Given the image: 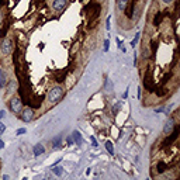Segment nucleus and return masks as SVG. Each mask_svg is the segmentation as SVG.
<instances>
[{
    "instance_id": "15",
    "label": "nucleus",
    "mask_w": 180,
    "mask_h": 180,
    "mask_svg": "<svg viewBox=\"0 0 180 180\" xmlns=\"http://www.w3.org/2000/svg\"><path fill=\"white\" fill-rule=\"evenodd\" d=\"M138 41H139V32H136V34H135V38L131 41V46L135 48V45L138 44Z\"/></svg>"
},
{
    "instance_id": "25",
    "label": "nucleus",
    "mask_w": 180,
    "mask_h": 180,
    "mask_svg": "<svg viewBox=\"0 0 180 180\" xmlns=\"http://www.w3.org/2000/svg\"><path fill=\"white\" fill-rule=\"evenodd\" d=\"M3 148H4V142L0 139V149H3Z\"/></svg>"
},
{
    "instance_id": "10",
    "label": "nucleus",
    "mask_w": 180,
    "mask_h": 180,
    "mask_svg": "<svg viewBox=\"0 0 180 180\" xmlns=\"http://www.w3.org/2000/svg\"><path fill=\"white\" fill-rule=\"evenodd\" d=\"M7 79H6V72L3 71V69H0V87H3L4 84H6Z\"/></svg>"
},
{
    "instance_id": "11",
    "label": "nucleus",
    "mask_w": 180,
    "mask_h": 180,
    "mask_svg": "<svg viewBox=\"0 0 180 180\" xmlns=\"http://www.w3.org/2000/svg\"><path fill=\"white\" fill-rule=\"evenodd\" d=\"M16 89H17V83H16V80H10L9 84H7V91H9V93H11V91H14Z\"/></svg>"
},
{
    "instance_id": "9",
    "label": "nucleus",
    "mask_w": 180,
    "mask_h": 180,
    "mask_svg": "<svg viewBox=\"0 0 180 180\" xmlns=\"http://www.w3.org/2000/svg\"><path fill=\"white\" fill-rule=\"evenodd\" d=\"M128 1L129 0H117V9L120 11H125V9L128 6Z\"/></svg>"
},
{
    "instance_id": "22",
    "label": "nucleus",
    "mask_w": 180,
    "mask_h": 180,
    "mask_svg": "<svg viewBox=\"0 0 180 180\" xmlns=\"http://www.w3.org/2000/svg\"><path fill=\"white\" fill-rule=\"evenodd\" d=\"M90 139H91V142H93V146H97V142H96V139H94L93 136H90Z\"/></svg>"
},
{
    "instance_id": "13",
    "label": "nucleus",
    "mask_w": 180,
    "mask_h": 180,
    "mask_svg": "<svg viewBox=\"0 0 180 180\" xmlns=\"http://www.w3.org/2000/svg\"><path fill=\"white\" fill-rule=\"evenodd\" d=\"M52 173L56 174V176H62V167H59L58 165H54L52 166Z\"/></svg>"
},
{
    "instance_id": "18",
    "label": "nucleus",
    "mask_w": 180,
    "mask_h": 180,
    "mask_svg": "<svg viewBox=\"0 0 180 180\" xmlns=\"http://www.w3.org/2000/svg\"><path fill=\"white\" fill-rule=\"evenodd\" d=\"M109 45H110V41L109 39H106V41H104V51L106 52L109 51Z\"/></svg>"
},
{
    "instance_id": "4",
    "label": "nucleus",
    "mask_w": 180,
    "mask_h": 180,
    "mask_svg": "<svg viewBox=\"0 0 180 180\" xmlns=\"http://www.w3.org/2000/svg\"><path fill=\"white\" fill-rule=\"evenodd\" d=\"M21 114H20V117H21V120L24 122H30L34 118V110H31V109H24V110H21L20 111Z\"/></svg>"
},
{
    "instance_id": "3",
    "label": "nucleus",
    "mask_w": 180,
    "mask_h": 180,
    "mask_svg": "<svg viewBox=\"0 0 180 180\" xmlns=\"http://www.w3.org/2000/svg\"><path fill=\"white\" fill-rule=\"evenodd\" d=\"M9 107L10 110L16 113V114H19L20 111L23 110V103H21V100H20L19 97H13L11 100H10V104H9Z\"/></svg>"
},
{
    "instance_id": "12",
    "label": "nucleus",
    "mask_w": 180,
    "mask_h": 180,
    "mask_svg": "<svg viewBox=\"0 0 180 180\" xmlns=\"http://www.w3.org/2000/svg\"><path fill=\"white\" fill-rule=\"evenodd\" d=\"M106 149L110 155H114V146H113V142L111 141H107L106 142Z\"/></svg>"
},
{
    "instance_id": "6",
    "label": "nucleus",
    "mask_w": 180,
    "mask_h": 180,
    "mask_svg": "<svg viewBox=\"0 0 180 180\" xmlns=\"http://www.w3.org/2000/svg\"><path fill=\"white\" fill-rule=\"evenodd\" d=\"M68 4V0H54V3H52V9L55 10V11H62L65 7Z\"/></svg>"
},
{
    "instance_id": "24",
    "label": "nucleus",
    "mask_w": 180,
    "mask_h": 180,
    "mask_svg": "<svg viewBox=\"0 0 180 180\" xmlns=\"http://www.w3.org/2000/svg\"><path fill=\"white\" fill-rule=\"evenodd\" d=\"M1 24H3V13L0 11V26H1Z\"/></svg>"
},
{
    "instance_id": "16",
    "label": "nucleus",
    "mask_w": 180,
    "mask_h": 180,
    "mask_svg": "<svg viewBox=\"0 0 180 180\" xmlns=\"http://www.w3.org/2000/svg\"><path fill=\"white\" fill-rule=\"evenodd\" d=\"M27 132V128H24V127H21V128H19L17 131H16V135H24Z\"/></svg>"
},
{
    "instance_id": "14",
    "label": "nucleus",
    "mask_w": 180,
    "mask_h": 180,
    "mask_svg": "<svg viewBox=\"0 0 180 180\" xmlns=\"http://www.w3.org/2000/svg\"><path fill=\"white\" fill-rule=\"evenodd\" d=\"M61 142H62V138H61V136H56V138H54V141H52V145H54V148H61Z\"/></svg>"
},
{
    "instance_id": "7",
    "label": "nucleus",
    "mask_w": 180,
    "mask_h": 180,
    "mask_svg": "<svg viewBox=\"0 0 180 180\" xmlns=\"http://www.w3.org/2000/svg\"><path fill=\"white\" fill-rule=\"evenodd\" d=\"M72 138H73V142L76 144V145H82V142H83V138H82V134L77 131V129H75L73 132H72Z\"/></svg>"
},
{
    "instance_id": "20",
    "label": "nucleus",
    "mask_w": 180,
    "mask_h": 180,
    "mask_svg": "<svg viewBox=\"0 0 180 180\" xmlns=\"http://www.w3.org/2000/svg\"><path fill=\"white\" fill-rule=\"evenodd\" d=\"M110 19H111V17H107V21H106V28H107V30H110Z\"/></svg>"
},
{
    "instance_id": "1",
    "label": "nucleus",
    "mask_w": 180,
    "mask_h": 180,
    "mask_svg": "<svg viewBox=\"0 0 180 180\" xmlns=\"http://www.w3.org/2000/svg\"><path fill=\"white\" fill-rule=\"evenodd\" d=\"M62 97H64V89L61 86H55L48 93V101L51 104H55V103H58Z\"/></svg>"
},
{
    "instance_id": "21",
    "label": "nucleus",
    "mask_w": 180,
    "mask_h": 180,
    "mask_svg": "<svg viewBox=\"0 0 180 180\" xmlns=\"http://www.w3.org/2000/svg\"><path fill=\"white\" fill-rule=\"evenodd\" d=\"M73 144H75V142H73V138L69 136V138H68V146H69V145H73Z\"/></svg>"
},
{
    "instance_id": "23",
    "label": "nucleus",
    "mask_w": 180,
    "mask_h": 180,
    "mask_svg": "<svg viewBox=\"0 0 180 180\" xmlns=\"http://www.w3.org/2000/svg\"><path fill=\"white\" fill-rule=\"evenodd\" d=\"M162 1H163V3H165V4H170V3H172V1H173V0H162Z\"/></svg>"
},
{
    "instance_id": "19",
    "label": "nucleus",
    "mask_w": 180,
    "mask_h": 180,
    "mask_svg": "<svg viewBox=\"0 0 180 180\" xmlns=\"http://www.w3.org/2000/svg\"><path fill=\"white\" fill-rule=\"evenodd\" d=\"M4 116H6V113H4V110H0V121L4 118Z\"/></svg>"
},
{
    "instance_id": "2",
    "label": "nucleus",
    "mask_w": 180,
    "mask_h": 180,
    "mask_svg": "<svg viewBox=\"0 0 180 180\" xmlns=\"http://www.w3.org/2000/svg\"><path fill=\"white\" fill-rule=\"evenodd\" d=\"M0 49H1V54L3 55H10L14 49V44H13V39L11 38H4L3 42L0 45Z\"/></svg>"
},
{
    "instance_id": "17",
    "label": "nucleus",
    "mask_w": 180,
    "mask_h": 180,
    "mask_svg": "<svg viewBox=\"0 0 180 180\" xmlns=\"http://www.w3.org/2000/svg\"><path fill=\"white\" fill-rule=\"evenodd\" d=\"M4 131H6V125L0 121V135H3V132H4Z\"/></svg>"
},
{
    "instance_id": "8",
    "label": "nucleus",
    "mask_w": 180,
    "mask_h": 180,
    "mask_svg": "<svg viewBox=\"0 0 180 180\" xmlns=\"http://www.w3.org/2000/svg\"><path fill=\"white\" fill-rule=\"evenodd\" d=\"M32 152H34V156H39V155L45 154V146L42 144H37L34 149H32Z\"/></svg>"
},
{
    "instance_id": "5",
    "label": "nucleus",
    "mask_w": 180,
    "mask_h": 180,
    "mask_svg": "<svg viewBox=\"0 0 180 180\" xmlns=\"http://www.w3.org/2000/svg\"><path fill=\"white\" fill-rule=\"evenodd\" d=\"M174 129V121L172 120V118H169V120H166V122H165V125H163V135H170L172 132H173Z\"/></svg>"
}]
</instances>
